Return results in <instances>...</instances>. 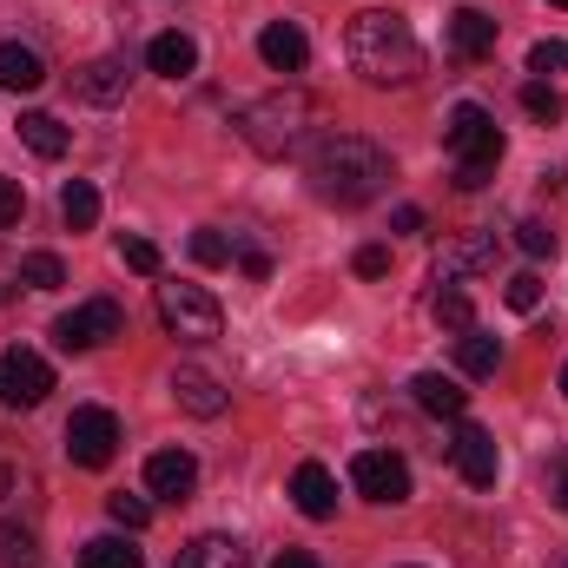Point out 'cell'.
<instances>
[{
	"instance_id": "7a4b0ae2",
	"label": "cell",
	"mask_w": 568,
	"mask_h": 568,
	"mask_svg": "<svg viewBox=\"0 0 568 568\" xmlns=\"http://www.w3.org/2000/svg\"><path fill=\"white\" fill-rule=\"evenodd\" d=\"M344 47H351V67H357L371 87H410V80L424 73V47H417L410 20H397V13H384V7L357 13L351 33H344Z\"/></svg>"
},
{
	"instance_id": "7bdbcfd3",
	"label": "cell",
	"mask_w": 568,
	"mask_h": 568,
	"mask_svg": "<svg viewBox=\"0 0 568 568\" xmlns=\"http://www.w3.org/2000/svg\"><path fill=\"white\" fill-rule=\"evenodd\" d=\"M556 7H568V0H556Z\"/></svg>"
},
{
	"instance_id": "5bb4252c",
	"label": "cell",
	"mask_w": 568,
	"mask_h": 568,
	"mask_svg": "<svg viewBox=\"0 0 568 568\" xmlns=\"http://www.w3.org/2000/svg\"><path fill=\"white\" fill-rule=\"evenodd\" d=\"M291 503H297V516L331 523V516H337V476H331L324 463H297V476H291Z\"/></svg>"
},
{
	"instance_id": "d590c367",
	"label": "cell",
	"mask_w": 568,
	"mask_h": 568,
	"mask_svg": "<svg viewBox=\"0 0 568 568\" xmlns=\"http://www.w3.org/2000/svg\"><path fill=\"white\" fill-rule=\"evenodd\" d=\"M20 219H27V192H20V179H0V232Z\"/></svg>"
},
{
	"instance_id": "8d00e7d4",
	"label": "cell",
	"mask_w": 568,
	"mask_h": 568,
	"mask_svg": "<svg viewBox=\"0 0 568 568\" xmlns=\"http://www.w3.org/2000/svg\"><path fill=\"white\" fill-rule=\"evenodd\" d=\"M384 272H390V252L384 245H364L357 252V278H384Z\"/></svg>"
},
{
	"instance_id": "2e32d148",
	"label": "cell",
	"mask_w": 568,
	"mask_h": 568,
	"mask_svg": "<svg viewBox=\"0 0 568 568\" xmlns=\"http://www.w3.org/2000/svg\"><path fill=\"white\" fill-rule=\"evenodd\" d=\"M258 60H265L272 73H297V67L311 60V40H304V27H297V20H272V27L258 33Z\"/></svg>"
},
{
	"instance_id": "6da1fadb",
	"label": "cell",
	"mask_w": 568,
	"mask_h": 568,
	"mask_svg": "<svg viewBox=\"0 0 568 568\" xmlns=\"http://www.w3.org/2000/svg\"><path fill=\"white\" fill-rule=\"evenodd\" d=\"M384 185H390V152L377 140H364V133H331V140H317V152H311V192H317L324 205L357 212V205L384 199Z\"/></svg>"
},
{
	"instance_id": "836d02e7",
	"label": "cell",
	"mask_w": 568,
	"mask_h": 568,
	"mask_svg": "<svg viewBox=\"0 0 568 568\" xmlns=\"http://www.w3.org/2000/svg\"><path fill=\"white\" fill-rule=\"evenodd\" d=\"M529 73H568V40H536L529 47Z\"/></svg>"
},
{
	"instance_id": "44dd1931",
	"label": "cell",
	"mask_w": 568,
	"mask_h": 568,
	"mask_svg": "<svg viewBox=\"0 0 568 568\" xmlns=\"http://www.w3.org/2000/svg\"><path fill=\"white\" fill-rule=\"evenodd\" d=\"M449 47H456L463 60L496 53V20H489V13H476V7H456V13H449Z\"/></svg>"
},
{
	"instance_id": "7402d4cb",
	"label": "cell",
	"mask_w": 568,
	"mask_h": 568,
	"mask_svg": "<svg viewBox=\"0 0 568 568\" xmlns=\"http://www.w3.org/2000/svg\"><path fill=\"white\" fill-rule=\"evenodd\" d=\"M60 219H67V232H93L100 225V185L93 179H67L60 185Z\"/></svg>"
},
{
	"instance_id": "8fae6325",
	"label": "cell",
	"mask_w": 568,
	"mask_h": 568,
	"mask_svg": "<svg viewBox=\"0 0 568 568\" xmlns=\"http://www.w3.org/2000/svg\"><path fill=\"white\" fill-rule=\"evenodd\" d=\"M449 463H456V476H463V483H476V489H489V483H496V469H503L496 436H489L483 424H456V436H449Z\"/></svg>"
},
{
	"instance_id": "d6a6232c",
	"label": "cell",
	"mask_w": 568,
	"mask_h": 568,
	"mask_svg": "<svg viewBox=\"0 0 568 568\" xmlns=\"http://www.w3.org/2000/svg\"><path fill=\"white\" fill-rule=\"evenodd\" d=\"M120 258H126V272L159 278V245H152V239H120Z\"/></svg>"
},
{
	"instance_id": "ba28073f",
	"label": "cell",
	"mask_w": 568,
	"mask_h": 568,
	"mask_svg": "<svg viewBox=\"0 0 568 568\" xmlns=\"http://www.w3.org/2000/svg\"><path fill=\"white\" fill-rule=\"evenodd\" d=\"M120 324H126V317H120L113 297H87V304H73V311L53 324V344L80 357V351H100L106 337H120Z\"/></svg>"
},
{
	"instance_id": "4dcf8cb0",
	"label": "cell",
	"mask_w": 568,
	"mask_h": 568,
	"mask_svg": "<svg viewBox=\"0 0 568 568\" xmlns=\"http://www.w3.org/2000/svg\"><path fill=\"white\" fill-rule=\"evenodd\" d=\"M106 516H113L120 529H145V523H152V503H145V496H126V489H120V496H106Z\"/></svg>"
},
{
	"instance_id": "60d3db41",
	"label": "cell",
	"mask_w": 568,
	"mask_h": 568,
	"mask_svg": "<svg viewBox=\"0 0 568 568\" xmlns=\"http://www.w3.org/2000/svg\"><path fill=\"white\" fill-rule=\"evenodd\" d=\"M556 503H562V509H568V476H562V483H556Z\"/></svg>"
},
{
	"instance_id": "f546056e",
	"label": "cell",
	"mask_w": 568,
	"mask_h": 568,
	"mask_svg": "<svg viewBox=\"0 0 568 568\" xmlns=\"http://www.w3.org/2000/svg\"><path fill=\"white\" fill-rule=\"evenodd\" d=\"M192 258H199V265H232V239H225L219 225H199V232H192Z\"/></svg>"
},
{
	"instance_id": "cb8c5ba5",
	"label": "cell",
	"mask_w": 568,
	"mask_h": 568,
	"mask_svg": "<svg viewBox=\"0 0 568 568\" xmlns=\"http://www.w3.org/2000/svg\"><path fill=\"white\" fill-rule=\"evenodd\" d=\"M80 568H145V556L126 536H93V542L80 549Z\"/></svg>"
},
{
	"instance_id": "7c38bea8",
	"label": "cell",
	"mask_w": 568,
	"mask_h": 568,
	"mask_svg": "<svg viewBox=\"0 0 568 568\" xmlns=\"http://www.w3.org/2000/svg\"><path fill=\"white\" fill-rule=\"evenodd\" d=\"M192 489H199V456H192V449H159V456H145V496L185 503Z\"/></svg>"
},
{
	"instance_id": "f1b7e54d",
	"label": "cell",
	"mask_w": 568,
	"mask_h": 568,
	"mask_svg": "<svg viewBox=\"0 0 568 568\" xmlns=\"http://www.w3.org/2000/svg\"><path fill=\"white\" fill-rule=\"evenodd\" d=\"M20 284H27V291H60V284H67V265H60L53 252H27V258H20Z\"/></svg>"
},
{
	"instance_id": "b9f144b4",
	"label": "cell",
	"mask_w": 568,
	"mask_h": 568,
	"mask_svg": "<svg viewBox=\"0 0 568 568\" xmlns=\"http://www.w3.org/2000/svg\"><path fill=\"white\" fill-rule=\"evenodd\" d=\"M562 397H568V364H562Z\"/></svg>"
},
{
	"instance_id": "30bf717a",
	"label": "cell",
	"mask_w": 568,
	"mask_h": 568,
	"mask_svg": "<svg viewBox=\"0 0 568 568\" xmlns=\"http://www.w3.org/2000/svg\"><path fill=\"white\" fill-rule=\"evenodd\" d=\"M496 252H503L496 232H456V239L436 252V284H463V278H476V272H489Z\"/></svg>"
},
{
	"instance_id": "1f68e13d",
	"label": "cell",
	"mask_w": 568,
	"mask_h": 568,
	"mask_svg": "<svg viewBox=\"0 0 568 568\" xmlns=\"http://www.w3.org/2000/svg\"><path fill=\"white\" fill-rule=\"evenodd\" d=\"M503 304H509V311H536V304H542V278H536V272H516V278L503 284Z\"/></svg>"
},
{
	"instance_id": "d4e9b609",
	"label": "cell",
	"mask_w": 568,
	"mask_h": 568,
	"mask_svg": "<svg viewBox=\"0 0 568 568\" xmlns=\"http://www.w3.org/2000/svg\"><path fill=\"white\" fill-rule=\"evenodd\" d=\"M20 140L33 145L40 159H60V152H67V126H60L53 113H20Z\"/></svg>"
},
{
	"instance_id": "9c48e42d",
	"label": "cell",
	"mask_w": 568,
	"mask_h": 568,
	"mask_svg": "<svg viewBox=\"0 0 568 568\" xmlns=\"http://www.w3.org/2000/svg\"><path fill=\"white\" fill-rule=\"evenodd\" d=\"M351 483L371 503H410V463L397 449H357L351 456Z\"/></svg>"
},
{
	"instance_id": "f35d334b",
	"label": "cell",
	"mask_w": 568,
	"mask_h": 568,
	"mask_svg": "<svg viewBox=\"0 0 568 568\" xmlns=\"http://www.w3.org/2000/svg\"><path fill=\"white\" fill-rule=\"evenodd\" d=\"M272 568H324V562H317L311 549H284V556H278V562H272Z\"/></svg>"
},
{
	"instance_id": "ffe728a7",
	"label": "cell",
	"mask_w": 568,
	"mask_h": 568,
	"mask_svg": "<svg viewBox=\"0 0 568 568\" xmlns=\"http://www.w3.org/2000/svg\"><path fill=\"white\" fill-rule=\"evenodd\" d=\"M172 568H252V549H245L239 536H199V542L179 549Z\"/></svg>"
},
{
	"instance_id": "8992f818",
	"label": "cell",
	"mask_w": 568,
	"mask_h": 568,
	"mask_svg": "<svg viewBox=\"0 0 568 568\" xmlns=\"http://www.w3.org/2000/svg\"><path fill=\"white\" fill-rule=\"evenodd\" d=\"M47 390H53V364L40 351H27V344L0 351V404L7 410H40Z\"/></svg>"
},
{
	"instance_id": "3957f363",
	"label": "cell",
	"mask_w": 568,
	"mask_h": 568,
	"mask_svg": "<svg viewBox=\"0 0 568 568\" xmlns=\"http://www.w3.org/2000/svg\"><path fill=\"white\" fill-rule=\"evenodd\" d=\"M443 145L456 152V192H483L489 179H496V165H503V126H496V113L489 106H476V100H463L456 113H449V126H443Z\"/></svg>"
},
{
	"instance_id": "ac0fdd59",
	"label": "cell",
	"mask_w": 568,
	"mask_h": 568,
	"mask_svg": "<svg viewBox=\"0 0 568 568\" xmlns=\"http://www.w3.org/2000/svg\"><path fill=\"white\" fill-rule=\"evenodd\" d=\"M145 67L165 73V80H192V73H199V40H192V33H152Z\"/></svg>"
},
{
	"instance_id": "e575fe53",
	"label": "cell",
	"mask_w": 568,
	"mask_h": 568,
	"mask_svg": "<svg viewBox=\"0 0 568 568\" xmlns=\"http://www.w3.org/2000/svg\"><path fill=\"white\" fill-rule=\"evenodd\" d=\"M516 245H523L529 258H549V252H556V232H549L542 219H523V225H516Z\"/></svg>"
},
{
	"instance_id": "e0dca14e",
	"label": "cell",
	"mask_w": 568,
	"mask_h": 568,
	"mask_svg": "<svg viewBox=\"0 0 568 568\" xmlns=\"http://www.w3.org/2000/svg\"><path fill=\"white\" fill-rule=\"evenodd\" d=\"M172 397H179V410H192V417H225V390H219V377L199 371V364L172 371Z\"/></svg>"
},
{
	"instance_id": "83f0119b",
	"label": "cell",
	"mask_w": 568,
	"mask_h": 568,
	"mask_svg": "<svg viewBox=\"0 0 568 568\" xmlns=\"http://www.w3.org/2000/svg\"><path fill=\"white\" fill-rule=\"evenodd\" d=\"M523 113H529V120H542V126H556V120L568 113V106H562V87L529 80V87H523Z\"/></svg>"
},
{
	"instance_id": "4316f807",
	"label": "cell",
	"mask_w": 568,
	"mask_h": 568,
	"mask_svg": "<svg viewBox=\"0 0 568 568\" xmlns=\"http://www.w3.org/2000/svg\"><path fill=\"white\" fill-rule=\"evenodd\" d=\"M436 324H449V331H469L476 324V304H469L463 284H436Z\"/></svg>"
},
{
	"instance_id": "5b68a950",
	"label": "cell",
	"mask_w": 568,
	"mask_h": 568,
	"mask_svg": "<svg viewBox=\"0 0 568 568\" xmlns=\"http://www.w3.org/2000/svg\"><path fill=\"white\" fill-rule=\"evenodd\" d=\"M152 304H159V324H165L179 344H212V337L225 331V311H219V297H212L205 284H159Z\"/></svg>"
},
{
	"instance_id": "d6986e66",
	"label": "cell",
	"mask_w": 568,
	"mask_h": 568,
	"mask_svg": "<svg viewBox=\"0 0 568 568\" xmlns=\"http://www.w3.org/2000/svg\"><path fill=\"white\" fill-rule=\"evenodd\" d=\"M0 87L7 93H40L47 87V60L20 40H0Z\"/></svg>"
},
{
	"instance_id": "52a82bcc",
	"label": "cell",
	"mask_w": 568,
	"mask_h": 568,
	"mask_svg": "<svg viewBox=\"0 0 568 568\" xmlns=\"http://www.w3.org/2000/svg\"><path fill=\"white\" fill-rule=\"evenodd\" d=\"M67 456H73L80 469H106V463L120 456V417L100 410V404L73 410V417H67Z\"/></svg>"
},
{
	"instance_id": "ab89813d",
	"label": "cell",
	"mask_w": 568,
	"mask_h": 568,
	"mask_svg": "<svg viewBox=\"0 0 568 568\" xmlns=\"http://www.w3.org/2000/svg\"><path fill=\"white\" fill-rule=\"evenodd\" d=\"M390 225H397V232H424V212H417V205H397V219H390Z\"/></svg>"
},
{
	"instance_id": "4fadbf2b",
	"label": "cell",
	"mask_w": 568,
	"mask_h": 568,
	"mask_svg": "<svg viewBox=\"0 0 568 568\" xmlns=\"http://www.w3.org/2000/svg\"><path fill=\"white\" fill-rule=\"evenodd\" d=\"M126 87H133V67H126L120 53H106V60H87V67L73 73V93H80L87 106H120V100H126Z\"/></svg>"
},
{
	"instance_id": "603a6c76",
	"label": "cell",
	"mask_w": 568,
	"mask_h": 568,
	"mask_svg": "<svg viewBox=\"0 0 568 568\" xmlns=\"http://www.w3.org/2000/svg\"><path fill=\"white\" fill-rule=\"evenodd\" d=\"M456 364H463V377H496V364H503V337H489V331H463L456 337Z\"/></svg>"
},
{
	"instance_id": "74e56055",
	"label": "cell",
	"mask_w": 568,
	"mask_h": 568,
	"mask_svg": "<svg viewBox=\"0 0 568 568\" xmlns=\"http://www.w3.org/2000/svg\"><path fill=\"white\" fill-rule=\"evenodd\" d=\"M239 265H245V278H272V258L265 252H239Z\"/></svg>"
},
{
	"instance_id": "9a60e30c",
	"label": "cell",
	"mask_w": 568,
	"mask_h": 568,
	"mask_svg": "<svg viewBox=\"0 0 568 568\" xmlns=\"http://www.w3.org/2000/svg\"><path fill=\"white\" fill-rule=\"evenodd\" d=\"M410 397H417V410L449 417V424H463V410H469V390H463L456 377H443V371H417V377H410Z\"/></svg>"
},
{
	"instance_id": "484cf974",
	"label": "cell",
	"mask_w": 568,
	"mask_h": 568,
	"mask_svg": "<svg viewBox=\"0 0 568 568\" xmlns=\"http://www.w3.org/2000/svg\"><path fill=\"white\" fill-rule=\"evenodd\" d=\"M40 556V536L27 523H0V568H27Z\"/></svg>"
},
{
	"instance_id": "277c9868",
	"label": "cell",
	"mask_w": 568,
	"mask_h": 568,
	"mask_svg": "<svg viewBox=\"0 0 568 568\" xmlns=\"http://www.w3.org/2000/svg\"><path fill=\"white\" fill-rule=\"evenodd\" d=\"M239 140L252 145L258 159H291L297 145L311 140V100L304 93H265L239 113Z\"/></svg>"
}]
</instances>
